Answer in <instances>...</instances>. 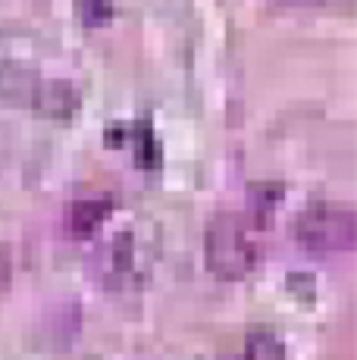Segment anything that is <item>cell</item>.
I'll list each match as a JSON object with an SVG mask.
<instances>
[{"label": "cell", "instance_id": "1", "mask_svg": "<svg viewBox=\"0 0 357 360\" xmlns=\"http://www.w3.org/2000/svg\"><path fill=\"white\" fill-rule=\"evenodd\" d=\"M204 257H207V269L216 279L235 282L254 273L260 260V248L248 235L245 217L216 213L214 223L207 226V235H204Z\"/></svg>", "mask_w": 357, "mask_h": 360}, {"label": "cell", "instance_id": "2", "mask_svg": "<svg viewBox=\"0 0 357 360\" xmlns=\"http://www.w3.org/2000/svg\"><path fill=\"white\" fill-rule=\"evenodd\" d=\"M294 238L320 254L351 251L357 241V217L342 204H311L294 219Z\"/></svg>", "mask_w": 357, "mask_h": 360}, {"label": "cell", "instance_id": "3", "mask_svg": "<svg viewBox=\"0 0 357 360\" xmlns=\"http://www.w3.org/2000/svg\"><path fill=\"white\" fill-rule=\"evenodd\" d=\"M98 276L107 288H122L135 279V241L132 235H116L98 254Z\"/></svg>", "mask_w": 357, "mask_h": 360}, {"label": "cell", "instance_id": "4", "mask_svg": "<svg viewBox=\"0 0 357 360\" xmlns=\"http://www.w3.org/2000/svg\"><path fill=\"white\" fill-rule=\"evenodd\" d=\"M29 107H35L41 116H51V120H70L75 110H79V91H75L70 82L38 79Z\"/></svg>", "mask_w": 357, "mask_h": 360}, {"label": "cell", "instance_id": "5", "mask_svg": "<svg viewBox=\"0 0 357 360\" xmlns=\"http://www.w3.org/2000/svg\"><path fill=\"white\" fill-rule=\"evenodd\" d=\"M113 213V198H85L66 207V232L72 238H88Z\"/></svg>", "mask_w": 357, "mask_h": 360}, {"label": "cell", "instance_id": "6", "mask_svg": "<svg viewBox=\"0 0 357 360\" xmlns=\"http://www.w3.org/2000/svg\"><path fill=\"white\" fill-rule=\"evenodd\" d=\"M41 75L32 72L25 66H0V101L6 103H32V94H35Z\"/></svg>", "mask_w": 357, "mask_h": 360}, {"label": "cell", "instance_id": "7", "mask_svg": "<svg viewBox=\"0 0 357 360\" xmlns=\"http://www.w3.org/2000/svg\"><path fill=\"white\" fill-rule=\"evenodd\" d=\"M245 360H285V348L270 332H251L245 342Z\"/></svg>", "mask_w": 357, "mask_h": 360}, {"label": "cell", "instance_id": "8", "mask_svg": "<svg viewBox=\"0 0 357 360\" xmlns=\"http://www.w3.org/2000/svg\"><path fill=\"white\" fill-rule=\"evenodd\" d=\"M82 16L85 22L91 25H100L110 19V0H82Z\"/></svg>", "mask_w": 357, "mask_h": 360}]
</instances>
